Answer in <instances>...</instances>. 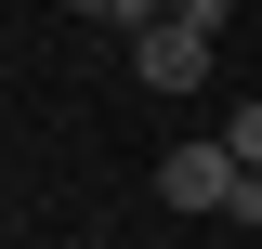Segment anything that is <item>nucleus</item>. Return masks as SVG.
<instances>
[{
    "instance_id": "f257e3e1",
    "label": "nucleus",
    "mask_w": 262,
    "mask_h": 249,
    "mask_svg": "<svg viewBox=\"0 0 262 249\" xmlns=\"http://www.w3.org/2000/svg\"><path fill=\"white\" fill-rule=\"evenodd\" d=\"M158 197H170V210H236V223H262V171H236L223 144H170V157H158Z\"/></svg>"
},
{
    "instance_id": "f03ea898",
    "label": "nucleus",
    "mask_w": 262,
    "mask_h": 249,
    "mask_svg": "<svg viewBox=\"0 0 262 249\" xmlns=\"http://www.w3.org/2000/svg\"><path fill=\"white\" fill-rule=\"evenodd\" d=\"M131 79H144V92H196V79H210V39H196L184 13H170V27H131Z\"/></svg>"
},
{
    "instance_id": "7ed1b4c3",
    "label": "nucleus",
    "mask_w": 262,
    "mask_h": 249,
    "mask_svg": "<svg viewBox=\"0 0 262 249\" xmlns=\"http://www.w3.org/2000/svg\"><path fill=\"white\" fill-rule=\"evenodd\" d=\"M223 157H236V171H262V105H236V131H223Z\"/></svg>"
},
{
    "instance_id": "20e7f679",
    "label": "nucleus",
    "mask_w": 262,
    "mask_h": 249,
    "mask_svg": "<svg viewBox=\"0 0 262 249\" xmlns=\"http://www.w3.org/2000/svg\"><path fill=\"white\" fill-rule=\"evenodd\" d=\"M118 13H131V27H170V13H184V0H118Z\"/></svg>"
},
{
    "instance_id": "39448f33",
    "label": "nucleus",
    "mask_w": 262,
    "mask_h": 249,
    "mask_svg": "<svg viewBox=\"0 0 262 249\" xmlns=\"http://www.w3.org/2000/svg\"><path fill=\"white\" fill-rule=\"evenodd\" d=\"M223 13H236V0H184V27H196V39H210V27H223Z\"/></svg>"
},
{
    "instance_id": "423d86ee",
    "label": "nucleus",
    "mask_w": 262,
    "mask_h": 249,
    "mask_svg": "<svg viewBox=\"0 0 262 249\" xmlns=\"http://www.w3.org/2000/svg\"><path fill=\"white\" fill-rule=\"evenodd\" d=\"M66 13H92V27H131V13H118V0H66Z\"/></svg>"
}]
</instances>
